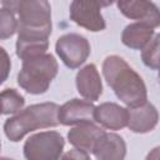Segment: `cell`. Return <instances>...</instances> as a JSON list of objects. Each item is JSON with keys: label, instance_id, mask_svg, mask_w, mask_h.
<instances>
[{"label": "cell", "instance_id": "1", "mask_svg": "<svg viewBox=\"0 0 160 160\" xmlns=\"http://www.w3.org/2000/svg\"><path fill=\"white\" fill-rule=\"evenodd\" d=\"M102 75L119 100L128 108L148 101V90L142 78L120 56H106L102 62Z\"/></svg>", "mask_w": 160, "mask_h": 160}, {"label": "cell", "instance_id": "2", "mask_svg": "<svg viewBox=\"0 0 160 160\" xmlns=\"http://www.w3.org/2000/svg\"><path fill=\"white\" fill-rule=\"evenodd\" d=\"M58 109L59 105L55 102L34 104L21 109L5 121L4 132L10 141L18 142L34 130L55 128L59 125Z\"/></svg>", "mask_w": 160, "mask_h": 160}, {"label": "cell", "instance_id": "3", "mask_svg": "<svg viewBox=\"0 0 160 160\" xmlns=\"http://www.w3.org/2000/svg\"><path fill=\"white\" fill-rule=\"evenodd\" d=\"M58 71V61L51 54L32 55L22 59V66L18 74V84L26 92L40 95L48 91Z\"/></svg>", "mask_w": 160, "mask_h": 160}, {"label": "cell", "instance_id": "4", "mask_svg": "<svg viewBox=\"0 0 160 160\" xmlns=\"http://www.w3.org/2000/svg\"><path fill=\"white\" fill-rule=\"evenodd\" d=\"M64 146L65 140L60 132L41 131L28 138L22 151L28 160H56L61 158Z\"/></svg>", "mask_w": 160, "mask_h": 160}, {"label": "cell", "instance_id": "5", "mask_svg": "<svg viewBox=\"0 0 160 160\" xmlns=\"http://www.w3.org/2000/svg\"><path fill=\"white\" fill-rule=\"evenodd\" d=\"M16 14L20 30H52L51 6L48 0H21Z\"/></svg>", "mask_w": 160, "mask_h": 160}, {"label": "cell", "instance_id": "6", "mask_svg": "<svg viewBox=\"0 0 160 160\" xmlns=\"http://www.w3.org/2000/svg\"><path fill=\"white\" fill-rule=\"evenodd\" d=\"M106 6H109L106 0H72L69 8V15L76 25L98 32L106 28L101 14V9Z\"/></svg>", "mask_w": 160, "mask_h": 160}, {"label": "cell", "instance_id": "7", "mask_svg": "<svg viewBox=\"0 0 160 160\" xmlns=\"http://www.w3.org/2000/svg\"><path fill=\"white\" fill-rule=\"evenodd\" d=\"M55 51L60 60L70 69H78L90 55L89 40L76 32L61 35L55 44Z\"/></svg>", "mask_w": 160, "mask_h": 160}, {"label": "cell", "instance_id": "8", "mask_svg": "<svg viewBox=\"0 0 160 160\" xmlns=\"http://www.w3.org/2000/svg\"><path fill=\"white\" fill-rule=\"evenodd\" d=\"M94 110L95 105L92 101L71 99L59 106L58 109V121L64 126L82 125L94 122Z\"/></svg>", "mask_w": 160, "mask_h": 160}, {"label": "cell", "instance_id": "9", "mask_svg": "<svg viewBox=\"0 0 160 160\" xmlns=\"http://www.w3.org/2000/svg\"><path fill=\"white\" fill-rule=\"evenodd\" d=\"M120 12L131 20L146 22L154 29L160 25L159 8L150 0H115Z\"/></svg>", "mask_w": 160, "mask_h": 160}, {"label": "cell", "instance_id": "10", "mask_svg": "<svg viewBox=\"0 0 160 160\" xmlns=\"http://www.w3.org/2000/svg\"><path fill=\"white\" fill-rule=\"evenodd\" d=\"M16 55L21 60L32 55L46 52L51 31L45 30H16Z\"/></svg>", "mask_w": 160, "mask_h": 160}, {"label": "cell", "instance_id": "11", "mask_svg": "<svg viewBox=\"0 0 160 160\" xmlns=\"http://www.w3.org/2000/svg\"><path fill=\"white\" fill-rule=\"evenodd\" d=\"M159 121L156 108L145 101L144 104L134 108H128V124L126 126L135 134H146L152 131Z\"/></svg>", "mask_w": 160, "mask_h": 160}, {"label": "cell", "instance_id": "12", "mask_svg": "<svg viewBox=\"0 0 160 160\" xmlns=\"http://www.w3.org/2000/svg\"><path fill=\"white\" fill-rule=\"evenodd\" d=\"M91 152L99 160H122L126 155V144L120 135L104 131L98 138Z\"/></svg>", "mask_w": 160, "mask_h": 160}, {"label": "cell", "instance_id": "13", "mask_svg": "<svg viewBox=\"0 0 160 160\" xmlns=\"http://www.w3.org/2000/svg\"><path fill=\"white\" fill-rule=\"evenodd\" d=\"M78 92L89 101H96L102 94V82L100 74L94 64L81 68L75 78Z\"/></svg>", "mask_w": 160, "mask_h": 160}, {"label": "cell", "instance_id": "14", "mask_svg": "<svg viewBox=\"0 0 160 160\" xmlns=\"http://www.w3.org/2000/svg\"><path fill=\"white\" fill-rule=\"evenodd\" d=\"M94 120L108 130H121L128 124V109L115 102H102L95 106Z\"/></svg>", "mask_w": 160, "mask_h": 160}, {"label": "cell", "instance_id": "15", "mask_svg": "<svg viewBox=\"0 0 160 160\" xmlns=\"http://www.w3.org/2000/svg\"><path fill=\"white\" fill-rule=\"evenodd\" d=\"M102 132H104L102 128L95 125L94 122L82 124V125H78L76 128H72L69 130L68 140L75 149H79V150H82L90 154L94 149V145L98 138Z\"/></svg>", "mask_w": 160, "mask_h": 160}, {"label": "cell", "instance_id": "16", "mask_svg": "<svg viewBox=\"0 0 160 160\" xmlns=\"http://www.w3.org/2000/svg\"><path fill=\"white\" fill-rule=\"evenodd\" d=\"M155 35V29L146 22L136 21L125 26L121 34V41L125 46L141 50Z\"/></svg>", "mask_w": 160, "mask_h": 160}, {"label": "cell", "instance_id": "17", "mask_svg": "<svg viewBox=\"0 0 160 160\" xmlns=\"http://www.w3.org/2000/svg\"><path fill=\"white\" fill-rule=\"evenodd\" d=\"M0 104L2 114L11 115L19 112L24 108L25 99L15 89H5L0 92Z\"/></svg>", "mask_w": 160, "mask_h": 160}, {"label": "cell", "instance_id": "18", "mask_svg": "<svg viewBox=\"0 0 160 160\" xmlns=\"http://www.w3.org/2000/svg\"><path fill=\"white\" fill-rule=\"evenodd\" d=\"M159 40H160V35L155 32L154 38L141 49L142 62L152 70L159 69Z\"/></svg>", "mask_w": 160, "mask_h": 160}, {"label": "cell", "instance_id": "19", "mask_svg": "<svg viewBox=\"0 0 160 160\" xmlns=\"http://www.w3.org/2000/svg\"><path fill=\"white\" fill-rule=\"evenodd\" d=\"M18 29V19L15 14L5 8H0V40L11 38Z\"/></svg>", "mask_w": 160, "mask_h": 160}, {"label": "cell", "instance_id": "20", "mask_svg": "<svg viewBox=\"0 0 160 160\" xmlns=\"http://www.w3.org/2000/svg\"><path fill=\"white\" fill-rule=\"evenodd\" d=\"M11 70V60L4 48L0 46V85L8 79Z\"/></svg>", "mask_w": 160, "mask_h": 160}, {"label": "cell", "instance_id": "21", "mask_svg": "<svg viewBox=\"0 0 160 160\" xmlns=\"http://www.w3.org/2000/svg\"><path fill=\"white\" fill-rule=\"evenodd\" d=\"M61 158H64V159H68V158H74V159H90V154L74 148L72 150H70L65 155H61Z\"/></svg>", "mask_w": 160, "mask_h": 160}, {"label": "cell", "instance_id": "22", "mask_svg": "<svg viewBox=\"0 0 160 160\" xmlns=\"http://www.w3.org/2000/svg\"><path fill=\"white\" fill-rule=\"evenodd\" d=\"M0 1H1V4H2V8H5V9L12 11V12L15 14L21 0H0Z\"/></svg>", "mask_w": 160, "mask_h": 160}, {"label": "cell", "instance_id": "23", "mask_svg": "<svg viewBox=\"0 0 160 160\" xmlns=\"http://www.w3.org/2000/svg\"><path fill=\"white\" fill-rule=\"evenodd\" d=\"M2 114V110H1V104H0V115Z\"/></svg>", "mask_w": 160, "mask_h": 160}, {"label": "cell", "instance_id": "24", "mask_svg": "<svg viewBox=\"0 0 160 160\" xmlns=\"http://www.w3.org/2000/svg\"><path fill=\"white\" fill-rule=\"evenodd\" d=\"M0 151H1V141H0Z\"/></svg>", "mask_w": 160, "mask_h": 160}]
</instances>
